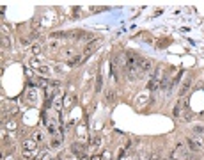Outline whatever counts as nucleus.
Returning a JSON list of instances; mask_svg holds the SVG:
<instances>
[{"mask_svg": "<svg viewBox=\"0 0 204 160\" xmlns=\"http://www.w3.org/2000/svg\"><path fill=\"white\" fill-rule=\"evenodd\" d=\"M36 149H37V142H36L34 139L25 140V142H23V157H27V158L32 160L34 153H36Z\"/></svg>", "mask_w": 204, "mask_h": 160, "instance_id": "f257e3e1", "label": "nucleus"}, {"mask_svg": "<svg viewBox=\"0 0 204 160\" xmlns=\"http://www.w3.org/2000/svg\"><path fill=\"white\" fill-rule=\"evenodd\" d=\"M137 68H139L140 75L149 73V71L153 69V61H151V59H146V57H139V61H137Z\"/></svg>", "mask_w": 204, "mask_h": 160, "instance_id": "f03ea898", "label": "nucleus"}, {"mask_svg": "<svg viewBox=\"0 0 204 160\" xmlns=\"http://www.w3.org/2000/svg\"><path fill=\"white\" fill-rule=\"evenodd\" d=\"M71 151H73V155H76L78 158H82V160H89L87 153H85V146H83L82 142H75V144L71 146Z\"/></svg>", "mask_w": 204, "mask_h": 160, "instance_id": "7ed1b4c3", "label": "nucleus"}, {"mask_svg": "<svg viewBox=\"0 0 204 160\" xmlns=\"http://www.w3.org/2000/svg\"><path fill=\"white\" fill-rule=\"evenodd\" d=\"M185 155H186V146H183V144L179 142V144H176V149L171 153V158L178 160V158H183Z\"/></svg>", "mask_w": 204, "mask_h": 160, "instance_id": "20e7f679", "label": "nucleus"}, {"mask_svg": "<svg viewBox=\"0 0 204 160\" xmlns=\"http://www.w3.org/2000/svg\"><path fill=\"white\" fill-rule=\"evenodd\" d=\"M43 123H44V126H46V130H48V133H50L51 137H57V128H55V125L51 123L50 117H46L43 114Z\"/></svg>", "mask_w": 204, "mask_h": 160, "instance_id": "39448f33", "label": "nucleus"}, {"mask_svg": "<svg viewBox=\"0 0 204 160\" xmlns=\"http://www.w3.org/2000/svg\"><path fill=\"white\" fill-rule=\"evenodd\" d=\"M98 44H100V39H94L92 43H87V44H85V48H83V57L91 55V53L98 48Z\"/></svg>", "mask_w": 204, "mask_h": 160, "instance_id": "423d86ee", "label": "nucleus"}, {"mask_svg": "<svg viewBox=\"0 0 204 160\" xmlns=\"http://www.w3.org/2000/svg\"><path fill=\"white\" fill-rule=\"evenodd\" d=\"M186 144H188V148L192 149V151H199L201 149V140H197V139H194V137H188V140H186Z\"/></svg>", "mask_w": 204, "mask_h": 160, "instance_id": "0eeeda50", "label": "nucleus"}, {"mask_svg": "<svg viewBox=\"0 0 204 160\" xmlns=\"http://www.w3.org/2000/svg\"><path fill=\"white\" fill-rule=\"evenodd\" d=\"M105 98H107V103H108V105H114V103L117 101V93H115L114 89H108L107 94H105Z\"/></svg>", "mask_w": 204, "mask_h": 160, "instance_id": "6e6552de", "label": "nucleus"}, {"mask_svg": "<svg viewBox=\"0 0 204 160\" xmlns=\"http://www.w3.org/2000/svg\"><path fill=\"white\" fill-rule=\"evenodd\" d=\"M83 59H85L83 55H78V53H76V55H73V57H69V61H68V64H69V66H80V64L83 62Z\"/></svg>", "mask_w": 204, "mask_h": 160, "instance_id": "1a4fd4ad", "label": "nucleus"}, {"mask_svg": "<svg viewBox=\"0 0 204 160\" xmlns=\"http://www.w3.org/2000/svg\"><path fill=\"white\" fill-rule=\"evenodd\" d=\"M190 85H192V76H186V80L183 82V85H181V89H179V94L183 96L186 94V91L190 89Z\"/></svg>", "mask_w": 204, "mask_h": 160, "instance_id": "9d476101", "label": "nucleus"}, {"mask_svg": "<svg viewBox=\"0 0 204 160\" xmlns=\"http://www.w3.org/2000/svg\"><path fill=\"white\" fill-rule=\"evenodd\" d=\"M36 98H37L36 87H29V91H27V100H29V101H36Z\"/></svg>", "mask_w": 204, "mask_h": 160, "instance_id": "9b49d317", "label": "nucleus"}, {"mask_svg": "<svg viewBox=\"0 0 204 160\" xmlns=\"http://www.w3.org/2000/svg\"><path fill=\"white\" fill-rule=\"evenodd\" d=\"M160 87V80H154V78H151L149 82H147V89L149 91H156Z\"/></svg>", "mask_w": 204, "mask_h": 160, "instance_id": "f8f14e48", "label": "nucleus"}, {"mask_svg": "<svg viewBox=\"0 0 204 160\" xmlns=\"http://www.w3.org/2000/svg\"><path fill=\"white\" fill-rule=\"evenodd\" d=\"M73 101H75V94H68L64 98V107H66V108H71Z\"/></svg>", "mask_w": 204, "mask_h": 160, "instance_id": "ddd939ff", "label": "nucleus"}, {"mask_svg": "<svg viewBox=\"0 0 204 160\" xmlns=\"http://www.w3.org/2000/svg\"><path fill=\"white\" fill-rule=\"evenodd\" d=\"M100 144H101V137H100V135L92 137V140H91V148L92 149H98V148H100Z\"/></svg>", "mask_w": 204, "mask_h": 160, "instance_id": "4468645a", "label": "nucleus"}, {"mask_svg": "<svg viewBox=\"0 0 204 160\" xmlns=\"http://www.w3.org/2000/svg\"><path fill=\"white\" fill-rule=\"evenodd\" d=\"M101 87H103V76H101V75H98V78H96V89H94V91H96V93H100V91H101Z\"/></svg>", "mask_w": 204, "mask_h": 160, "instance_id": "2eb2a0df", "label": "nucleus"}, {"mask_svg": "<svg viewBox=\"0 0 204 160\" xmlns=\"http://www.w3.org/2000/svg\"><path fill=\"white\" fill-rule=\"evenodd\" d=\"M51 148L53 149L61 148V137H53V140H51Z\"/></svg>", "mask_w": 204, "mask_h": 160, "instance_id": "dca6fc26", "label": "nucleus"}, {"mask_svg": "<svg viewBox=\"0 0 204 160\" xmlns=\"http://www.w3.org/2000/svg\"><path fill=\"white\" fill-rule=\"evenodd\" d=\"M194 133H197V135H202V133H204V126H201V125L194 126Z\"/></svg>", "mask_w": 204, "mask_h": 160, "instance_id": "f3484780", "label": "nucleus"}, {"mask_svg": "<svg viewBox=\"0 0 204 160\" xmlns=\"http://www.w3.org/2000/svg\"><path fill=\"white\" fill-rule=\"evenodd\" d=\"M179 110H181V105H176V107H174V116H176V117L179 116Z\"/></svg>", "mask_w": 204, "mask_h": 160, "instance_id": "a211bd4d", "label": "nucleus"}, {"mask_svg": "<svg viewBox=\"0 0 204 160\" xmlns=\"http://www.w3.org/2000/svg\"><path fill=\"white\" fill-rule=\"evenodd\" d=\"M39 50H41L39 44H34V46H32V52H34V53H39Z\"/></svg>", "mask_w": 204, "mask_h": 160, "instance_id": "6ab92c4d", "label": "nucleus"}, {"mask_svg": "<svg viewBox=\"0 0 204 160\" xmlns=\"http://www.w3.org/2000/svg\"><path fill=\"white\" fill-rule=\"evenodd\" d=\"M41 160H51V157L48 155V153H44V155H43V158H41Z\"/></svg>", "mask_w": 204, "mask_h": 160, "instance_id": "aec40b11", "label": "nucleus"}, {"mask_svg": "<svg viewBox=\"0 0 204 160\" xmlns=\"http://www.w3.org/2000/svg\"><path fill=\"white\" fill-rule=\"evenodd\" d=\"M149 160H162V157H160V155H153Z\"/></svg>", "mask_w": 204, "mask_h": 160, "instance_id": "412c9836", "label": "nucleus"}, {"mask_svg": "<svg viewBox=\"0 0 204 160\" xmlns=\"http://www.w3.org/2000/svg\"><path fill=\"white\" fill-rule=\"evenodd\" d=\"M91 160H101V157H100V155H94V157H92Z\"/></svg>", "mask_w": 204, "mask_h": 160, "instance_id": "4be33fe9", "label": "nucleus"}, {"mask_svg": "<svg viewBox=\"0 0 204 160\" xmlns=\"http://www.w3.org/2000/svg\"><path fill=\"white\" fill-rule=\"evenodd\" d=\"M122 160H135V157H126V158H122Z\"/></svg>", "mask_w": 204, "mask_h": 160, "instance_id": "5701e85b", "label": "nucleus"}]
</instances>
